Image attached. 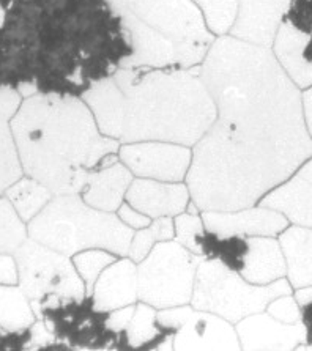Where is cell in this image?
Wrapping results in <instances>:
<instances>
[{
    "instance_id": "15",
    "label": "cell",
    "mask_w": 312,
    "mask_h": 351,
    "mask_svg": "<svg viewBox=\"0 0 312 351\" xmlns=\"http://www.w3.org/2000/svg\"><path fill=\"white\" fill-rule=\"evenodd\" d=\"M125 200L152 219L177 216L191 204L188 184L182 182H160L152 178H134L126 191Z\"/></svg>"
},
{
    "instance_id": "4",
    "label": "cell",
    "mask_w": 312,
    "mask_h": 351,
    "mask_svg": "<svg viewBox=\"0 0 312 351\" xmlns=\"http://www.w3.org/2000/svg\"><path fill=\"white\" fill-rule=\"evenodd\" d=\"M10 125L24 175L54 194H79L90 172L119 161L120 142L99 131L79 97L30 95Z\"/></svg>"
},
{
    "instance_id": "14",
    "label": "cell",
    "mask_w": 312,
    "mask_h": 351,
    "mask_svg": "<svg viewBox=\"0 0 312 351\" xmlns=\"http://www.w3.org/2000/svg\"><path fill=\"white\" fill-rule=\"evenodd\" d=\"M241 350H295L306 343L303 323H283L267 311L235 323Z\"/></svg>"
},
{
    "instance_id": "10",
    "label": "cell",
    "mask_w": 312,
    "mask_h": 351,
    "mask_svg": "<svg viewBox=\"0 0 312 351\" xmlns=\"http://www.w3.org/2000/svg\"><path fill=\"white\" fill-rule=\"evenodd\" d=\"M14 258L18 263V285L30 301L49 295L87 296L86 284L67 254L27 238L14 251Z\"/></svg>"
},
{
    "instance_id": "25",
    "label": "cell",
    "mask_w": 312,
    "mask_h": 351,
    "mask_svg": "<svg viewBox=\"0 0 312 351\" xmlns=\"http://www.w3.org/2000/svg\"><path fill=\"white\" fill-rule=\"evenodd\" d=\"M200 257L218 260L227 268L240 273L245 267V258L250 249L248 237L219 235L205 228L197 238Z\"/></svg>"
},
{
    "instance_id": "1",
    "label": "cell",
    "mask_w": 312,
    "mask_h": 351,
    "mask_svg": "<svg viewBox=\"0 0 312 351\" xmlns=\"http://www.w3.org/2000/svg\"><path fill=\"white\" fill-rule=\"evenodd\" d=\"M199 73L216 119L194 145L187 184L200 211L257 205L312 156L300 88L268 46L219 35Z\"/></svg>"
},
{
    "instance_id": "8",
    "label": "cell",
    "mask_w": 312,
    "mask_h": 351,
    "mask_svg": "<svg viewBox=\"0 0 312 351\" xmlns=\"http://www.w3.org/2000/svg\"><path fill=\"white\" fill-rule=\"evenodd\" d=\"M38 320H43L57 342L67 348L128 350L125 332L108 326L109 312L98 311L92 298L49 295L30 301Z\"/></svg>"
},
{
    "instance_id": "26",
    "label": "cell",
    "mask_w": 312,
    "mask_h": 351,
    "mask_svg": "<svg viewBox=\"0 0 312 351\" xmlns=\"http://www.w3.org/2000/svg\"><path fill=\"white\" fill-rule=\"evenodd\" d=\"M5 194L24 222L34 219L54 197L51 189H47L43 183L36 182L35 178H30L27 175H23L18 182L8 186L5 189Z\"/></svg>"
},
{
    "instance_id": "17",
    "label": "cell",
    "mask_w": 312,
    "mask_h": 351,
    "mask_svg": "<svg viewBox=\"0 0 312 351\" xmlns=\"http://www.w3.org/2000/svg\"><path fill=\"white\" fill-rule=\"evenodd\" d=\"M290 0H238L230 35L261 46H272Z\"/></svg>"
},
{
    "instance_id": "29",
    "label": "cell",
    "mask_w": 312,
    "mask_h": 351,
    "mask_svg": "<svg viewBox=\"0 0 312 351\" xmlns=\"http://www.w3.org/2000/svg\"><path fill=\"white\" fill-rule=\"evenodd\" d=\"M27 237V226L21 219L5 191L0 189V252L14 254Z\"/></svg>"
},
{
    "instance_id": "6",
    "label": "cell",
    "mask_w": 312,
    "mask_h": 351,
    "mask_svg": "<svg viewBox=\"0 0 312 351\" xmlns=\"http://www.w3.org/2000/svg\"><path fill=\"white\" fill-rule=\"evenodd\" d=\"M27 232L29 238L68 257L93 247L125 257L134 235L117 213L93 208L79 194H54L49 204L27 222Z\"/></svg>"
},
{
    "instance_id": "33",
    "label": "cell",
    "mask_w": 312,
    "mask_h": 351,
    "mask_svg": "<svg viewBox=\"0 0 312 351\" xmlns=\"http://www.w3.org/2000/svg\"><path fill=\"white\" fill-rule=\"evenodd\" d=\"M284 21H287L295 29L308 35L303 57L308 62H312V0H290Z\"/></svg>"
},
{
    "instance_id": "7",
    "label": "cell",
    "mask_w": 312,
    "mask_h": 351,
    "mask_svg": "<svg viewBox=\"0 0 312 351\" xmlns=\"http://www.w3.org/2000/svg\"><path fill=\"white\" fill-rule=\"evenodd\" d=\"M292 293L289 279L256 285L218 260L200 258L195 271L191 306L238 323L248 315L263 312L274 298Z\"/></svg>"
},
{
    "instance_id": "19",
    "label": "cell",
    "mask_w": 312,
    "mask_h": 351,
    "mask_svg": "<svg viewBox=\"0 0 312 351\" xmlns=\"http://www.w3.org/2000/svg\"><path fill=\"white\" fill-rule=\"evenodd\" d=\"M133 180V172L119 159L90 172L79 195L93 208L115 213L125 202L126 191Z\"/></svg>"
},
{
    "instance_id": "18",
    "label": "cell",
    "mask_w": 312,
    "mask_h": 351,
    "mask_svg": "<svg viewBox=\"0 0 312 351\" xmlns=\"http://www.w3.org/2000/svg\"><path fill=\"white\" fill-rule=\"evenodd\" d=\"M98 311L110 312L136 304L137 296V263L128 255L119 257L106 268L90 293Z\"/></svg>"
},
{
    "instance_id": "22",
    "label": "cell",
    "mask_w": 312,
    "mask_h": 351,
    "mask_svg": "<svg viewBox=\"0 0 312 351\" xmlns=\"http://www.w3.org/2000/svg\"><path fill=\"white\" fill-rule=\"evenodd\" d=\"M21 103L23 97L19 92L12 88H0V189L2 191L24 175L12 125H10Z\"/></svg>"
},
{
    "instance_id": "5",
    "label": "cell",
    "mask_w": 312,
    "mask_h": 351,
    "mask_svg": "<svg viewBox=\"0 0 312 351\" xmlns=\"http://www.w3.org/2000/svg\"><path fill=\"white\" fill-rule=\"evenodd\" d=\"M123 19L133 54L125 68H195L215 35L193 0H109Z\"/></svg>"
},
{
    "instance_id": "31",
    "label": "cell",
    "mask_w": 312,
    "mask_h": 351,
    "mask_svg": "<svg viewBox=\"0 0 312 351\" xmlns=\"http://www.w3.org/2000/svg\"><path fill=\"white\" fill-rule=\"evenodd\" d=\"M213 35H226L235 23L238 0H193Z\"/></svg>"
},
{
    "instance_id": "38",
    "label": "cell",
    "mask_w": 312,
    "mask_h": 351,
    "mask_svg": "<svg viewBox=\"0 0 312 351\" xmlns=\"http://www.w3.org/2000/svg\"><path fill=\"white\" fill-rule=\"evenodd\" d=\"M18 263H16L14 254L0 252V284L18 285Z\"/></svg>"
},
{
    "instance_id": "28",
    "label": "cell",
    "mask_w": 312,
    "mask_h": 351,
    "mask_svg": "<svg viewBox=\"0 0 312 351\" xmlns=\"http://www.w3.org/2000/svg\"><path fill=\"white\" fill-rule=\"evenodd\" d=\"M173 238H176V226H173L172 217H156L150 222L149 227L136 230L133 239H131L128 257L133 262L139 263L150 254L156 243L169 241V239Z\"/></svg>"
},
{
    "instance_id": "35",
    "label": "cell",
    "mask_w": 312,
    "mask_h": 351,
    "mask_svg": "<svg viewBox=\"0 0 312 351\" xmlns=\"http://www.w3.org/2000/svg\"><path fill=\"white\" fill-rule=\"evenodd\" d=\"M30 345L27 350H41V348H67L65 345L57 342V339L47 324L43 320L36 318L35 323L30 326Z\"/></svg>"
},
{
    "instance_id": "9",
    "label": "cell",
    "mask_w": 312,
    "mask_h": 351,
    "mask_svg": "<svg viewBox=\"0 0 312 351\" xmlns=\"http://www.w3.org/2000/svg\"><path fill=\"white\" fill-rule=\"evenodd\" d=\"M200 258L176 239L156 243L137 263L139 301L155 309L189 304Z\"/></svg>"
},
{
    "instance_id": "21",
    "label": "cell",
    "mask_w": 312,
    "mask_h": 351,
    "mask_svg": "<svg viewBox=\"0 0 312 351\" xmlns=\"http://www.w3.org/2000/svg\"><path fill=\"white\" fill-rule=\"evenodd\" d=\"M306 43L308 35L295 29L287 21H283L272 45L279 65L300 90L312 85V62L303 57Z\"/></svg>"
},
{
    "instance_id": "23",
    "label": "cell",
    "mask_w": 312,
    "mask_h": 351,
    "mask_svg": "<svg viewBox=\"0 0 312 351\" xmlns=\"http://www.w3.org/2000/svg\"><path fill=\"white\" fill-rule=\"evenodd\" d=\"M292 289L312 285V227L289 226L279 233Z\"/></svg>"
},
{
    "instance_id": "16",
    "label": "cell",
    "mask_w": 312,
    "mask_h": 351,
    "mask_svg": "<svg viewBox=\"0 0 312 351\" xmlns=\"http://www.w3.org/2000/svg\"><path fill=\"white\" fill-rule=\"evenodd\" d=\"M259 205L283 213L295 226L312 227V156L263 195Z\"/></svg>"
},
{
    "instance_id": "24",
    "label": "cell",
    "mask_w": 312,
    "mask_h": 351,
    "mask_svg": "<svg viewBox=\"0 0 312 351\" xmlns=\"http://www.w3.org/2000/svg\"><path fill=\"white\" fill-rule=\"evenodd\" d=\"M156 313L158 309L142 301L134 307L133 317L123 331L128 350H173L176 332L161 326Z\"/></svg>"
},
{
    "instance_id": "12",
    "label": "cell",
    "mask_w": 312,
    "mask_h": 351,
    "mask_svg": "<svg viewBox=\"0 0 312 351\" xmlns=\"http://www.w3.org/2000/svg\"><path fill=\"white\" fill-rule=\"evenodd\" d=\"M119 159L139 178L183 182L191 166L193 152L180 143L144 141L121 143Z\"/></svg>"
},
{
    "instance_id": "11",
    "label": "cell",
    "mask_w": 312,
    "mask_h": 351,
    "mask_svg": "<svg viewBox=\"0 0 312 351\" xmlns=\"http://www.w3.org/2000/svg\"><path fill=\"white\" fill-rule=\"evenodd\" d=\"M156 318L161 326L176 332L173 350H241L234 323L216 313L183 304L160 309Z\"/></svg>"
},
{
    "instance_id": "37",
    "label": "cell",
    "mask_w": 312,
    "mask_h": 351,
    "mask_svg": "<svg viewBox=\"0 0 312 351\" xmlns=\"http://www.w3.org/2000/svg\"><path fill=\"white\" fill-rule=\"evenodd\" d=\"M115 213H117L120 221L130 228H133V230H141V228L149 227L150 222L153 221L152 217L144 215V213L139 210H136L134 206H131L126 200L119 206V210Z\"/></svg>"
},
{
    "instance_id": "36",
    "label": "cell",
    "mask_w": 312,
    "mask_h": 351,
    "mask_svg": "<svg viewBox=\"0 0 312 351\" xmlns=\"http://www.w3.org/2000/svg\"><path fill=\"white\" fill-rule=\"evenodd\" d=\"M30 337V326L23 329H7L0 326V350H27Z\"/></svg>"
},
{
    "instance_id": "20",
    "label": "cell",
    "mask_w": 312,
    "mask_h": 351,
    "mask_svg": "<svg viewBox=\"0 0 312 351\" xmlns=\"http://www.w3.org/2000/svg\"><path fill=\"white\" fill-rule=\"evenodd\" d=\"M245 267L240 271L243 279L256 285H267L287 276V263L279 239L274 237H248Z\"/></svg>"
},
{
    "instance_id": "40",
    "label": "cell",
    "mask_w": 312,
    "mask_h": 351,
    "mask_svg": "<svg viewBox=\"0 0 312 351\" xmlns=\"http://www.w3.org/2000/svg\"><path fill=\"white\" fill-rule=\"evenodd\" d=\"M301 99H303V114H304V123L308 128V132L312 139V85L308 87L301 95Z\"/></svg>"
},
{
    "instance_id": "13",
    "label": "cell",
    "mask_w": 312,
    "mask_h": 351,
    "mask_svg": "<svg viewBox=\"0 0 312 351\" xmlns=\"http://www.w3.org/2000/svg\"><path fill=\"white\" fill-rule=\"evenodd\" d=\"M205 228L219 235L278 237L289 227L283 213L263 205L235 211H200Z\"/></svg>"
},
{
    "instance_id": "30",
    "label": "cell",
    "mask_w": 312,
    "mask_h": 351,
    "mask_svg": "<svg viewBox=\"0 0 312 351\" xmlns=\"http://www.w3.org/2000/svg\"><path fill=\"white\" fill-rule=\"evenodd\" d=\"M117 258L119 255H115L110 251H106V249L101 247L86 249V251H81L73 255L71 260L73 263H75L79 276H81V279L84 280V284H86L87 296L92 293L93 285L99 278V274Z\"/></svg>"
},
{
    "instance_id": "34",
    "label": "cell",
    "mask_w": 312,
    "mask_h": 351,
    "mask_svg": "<svg viewBox=\"0 0 312 351\" xmlns=\"http://www.w3.org/2000/svg\"><path fill=\"white\" fill-rule=\"evenodd\" d=\"M265 311L283 323H298L301 320L300 304L292 293L274 298L268 302Z\"/></svg>"
},
{
    "instance_id": "27",
    "label": "cell",
    "mask_w": 312,
    "mask_h": 351,
    "mask_svg": "<svg viewBox=\"0 0 312 351\" xmlns=\"http://www.w3.org/2000/svg\"><path fill=\"white\" fill-rule=\"evenodd\" d=\"M35 320L32 302L21 287L0 284V326L23 329L32 326Z\"/></svg>"
},
{
    "instance_id": "39",
    "label": "cell",
    "mask_w": 312,
    "mask_h": 351,
    "mask_svg": "<svg viewBox=\"0 0 312 351\" xmlns=\"http://www.w3.org/2000/svg\"><path fill=\"white\" fill-rule=\"evenodd\" d=\"M134 304L121 307V309L110 311L108 315V326L115 332H123L134 313Z\"/></svg>"
},
{
    "instance_id": "2",
    "label": "cell",
    "mask_w": 312,
    "mask_h": 351,
    "mask_svg": "<svg viewBox=\"0 0 312 351\" xmlns=\"http://www.w3.org/2000/svg\"><path fill=\"white\" fill-rule=\"evenodd\" d=\"M131 54L109 0H16L0 24V88L82 98Z\"/></svg>"
},
{
    "instance_id": "3",
    "label": "cell",
    "mask_w": 312,
    "mask_h": 351,
    "mask_svg": "<svg viewBox=\"0 0 312 351\" xmlns=\"http://www.w3.org/2000/svg\"><path fill=\"white\" fill-rule=\"evenodd\" d=\"M82 99L99 131L120 143L161 141L194 147L216 119L199 66H121Z\"/></svg>"
},
{
    "instance_id": "32",
    "label": "cell",
    "mask_w": 312,
    "mask_h": 351,
    "mask_svg": "<svg viewBox=\"0 0 312 351\" xmlns=\"http://www.w3.org/2000/svg\"><path fill=\"white\" fill-rule=\"evenodd\" d=\"M199 208L193 204H189L188 210L180 213L173 219V226H176V241H178L182 246H184L188 251L199 255L200 251L197 246V238L200 233L205 230V224L202 219V215H199Z\"/></svg>"
}]
</instances>
